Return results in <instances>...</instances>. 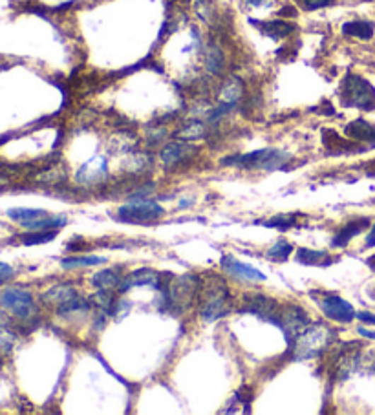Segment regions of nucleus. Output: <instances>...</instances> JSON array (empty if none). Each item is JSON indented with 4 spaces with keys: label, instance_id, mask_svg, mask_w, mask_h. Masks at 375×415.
I'll return each mask as SVG.
<instances>
[{
    "label": "nucleus",
    "instance_id": "1",
    "mask_svg": "<svg viewBox=\"0 0 375 415\" xmlns=\"http://www.w3.org/2000/svg\"><path fill=\"white\" fill-rule=\"evenodd\" d=\"M156 289L161 291L163 304L168 310L180 315L196 302V296L202 291V280L196 274H181L174 279L171 273H161Z\"/></svg>",
    "mask_w": 375,
    "mask_h": 415
},
{
    "label": "nucleus",
    "instance_id": "2",
    "mask_svg": "<svg viewBox=\"0 0 375 415\" xmlns=\"http://www.w3.org/2000/svg\"><path fill=\"white\" fill-rule=\"evenodd\" d=\"M331 342H333V332L326 324L315 322L311 326H306L295 339V342L289 344V348L293 349L295 361H308V358H315L324 353Z\"/></svg>",
    "mask_w": 375,
    "mask_h": 415
},
{
    "label": "nucleus",
    "instance_id": "3",
    "mask_svg": "<svg viewBox=\"0 0 375 415\" xmlns=\"http://www.w3.org/2000/svg\"><path fill=\"white\" fill-rule=\"evenodd\" d=\"M231 311V293L227 284L218 276H211L202 286V313L203 320L214 322L218 318L225 317Z\"/></svg>",
    "mask_w": 375,
    "mask_h": 415
},
{
    "label": "nucleus",
    "instance_id": "4",
    "mask_svg": "<svg viewBox=\"0 0 375 415\" xmlns=\"http://www.w3.org/2000/svg\"><path fill=\"white\" fill-rule=\"evenodd\" d=\"M339 98L340 103L350 108H359L364 112L375 110V88L364 77L355 74H348L342 79Z\"/></svg>",
    "mask_w": 375,
    "mask_h": 415
},
{
    "label": "nucleus",
    "instance_id": "5",
    "mask_svg": "<svg viewBox=\"0 0 375 415\" xmlns=\"http://www.w3.org/2000/svg\"><path fill=\"white\" fill-rule=\"evenodd\" d=\"M292 156L286 154L277 148H262V151L249 152L242 156H229L221 159V165H231L238 168H262V170H282L286 168V161H289Z\"/></svg>",
    "mask_w": 375,
    "mask_h": 415
},
{
    "label": "nucleus",
    "instance_id": "6",
    "mask_svg": "<svg viewBox=\"0 0 375 415\" xmlns=\"http://www.w3.org/2000/svg\"><path fill=\"white\" fill-rule=\"evenodd\" d=\"M42 302L55 308L59 315H70L75 313V311L88 310V300H84L83 296L77 293V289L68 286V284L52 287L50 291L42 295Z\"/></svg>",
    "mask_w": 375,
    "mask_h": 415
},
{
    "label": "nucleus",
    "instance_id": "7",
    "mask_svg": "<svg viewBox=\"0 0 375 415\" xmlns=\"http://www.w3.org/2000/svg\"><path fill=\"white\" fill-rule=\"evenodd\" d=\"M8 218L30 230L61 229L68 223L64 216H52V214L40 211V209H9Z\"/></svg>",
    "mask_w": 375,
    "mask_h": 415
},
{
    "label": "nucleus",
    "instance_id": "8",
    "mask_svg": "<svg viewBox=\"0 0 375 415\" xmlns=\"http://www.w3.org/2000/svg\"><path fill=\"white\" fill-rule=\"evenodd\" d=\"M163 214V207L152 199H132L117 211V218L123 221H130V223H149V221L161 218Z\"/></svg>",
    "mask_w": 375,
    "mask_h": 415
},
{
    "label": "nucleus",
    "instance_id": "9",
    "mask_svg": "<svg viewBox=\"0 0 375 415\" xmlns=\"http://www.w3.org/2000/svg\"><path fill=\"white\" fill-rule=\"evenodd\" d=\"M275 326L280 327L284 335H286L287 342L293 344L296 337L300 335V332L308 326V313H306L300 305L287 304L284 305V308H280V311H278Z\"/></svg>",
    "mask_w": 375,
    "mask_h": 415
},
{
    "label": "nucleus",
    "instance_id": "10",
    "mask_svg": "<svg viewBox=\"0 0 375 415\" xmlns=\"http://www.w3.org/2000/svg\"><path fill=\"white\" fill-rule=\"evenodd\" d=\"M0 304H2V308H6V310H9L13 315H17L18 318H30L31 315L35 313L33 296L26 289H21V287L4 289L2 295H0Z\"/></svg>",
    "mask_w": 375,
    "mask_h": 415
},
{
    "label": "nucleus",
    "instance_id": "11",
    "mask_svg": "<svg viewBox=\"0 0 375 415\" xmlns=\"http://www.w3.org/2000/svg\"><path fill=\"white\" fill-rule=\"evenodd\" d=\"M317 298V296H313ZM318 308L323 310V313L328 318L335 320V322H352L355 318V310L350 302H346L345 298H340L337 295H331V293H321V298H317Z\"/></svg>",
    "mask_w": 375,
    "mask_h": 415
},
{
    "label": "nucleus",
    "instance_id": "12",
    "mask_svg": "<svg viewBox=\"0 0 375 415\" xmlns=\"http://www.w3.org/2000/svg\"><path fill=\"white\" fill-rule=\"evenodd\" d=\"M243 98V83L238 77H231L224 83L220 90V103H218V108L211 114L209 119L217 121L218 117H221L224 114H227L229 110H233L234 106L238 105Z\"/></svg>",
    "mask_w": 375,
    "mask_h": 415
},
{
    "label": "nucleus",
    "instance_id": "13",
    "mask_svg": "<svg viewBox=\"0 0 375 415\" xmlns=\"http://www.w3.org/2000/svg\"><path fill=\"white\" fill-rule=\"evenodd\" d=\"M242 311H248V313H253L256 315V317H260L262 320H267V322H277V317H278V311H280V308H278L277 302L273 300V298H270V296L265 295H249L246 296V305H243Z\"/></svg>",
    "mask_w": 375,
    "mask_h": 415
},
{
    "label": "nucleus",
    "instance_id": "14",
    "mask_svg": "<svg viewBox=\"0 0 375 415\" xmlns=\"http://www.w3.org/2000/svg\"><path fill=\"white\" fill-rule=\"evenodd\" d=\"M198 154V148L192 145H183V143H168L161 151V161L167 168H178L181 165H187L192 159V156Z\"/></svg>",
    "mask_w": 375,
    "mask_h": 415
},
{
    "label": "nucleus",
    "instance_id": "15",
    "mask_svg": "<svg viewBox=\"0 0 375 415\" xmlns=\"http://www.w3.org/2000/svg\"><path fill=\"white\" fill-rule=\"evenodd\" d=\"M220 264L221 269L227 274H231V276H234V279L249 280V282H264L265 280V274L262 271H258L253 265L242 264V262H238L233 257H224Z\"/></svg>",
    "mask_w": 375,
    "mask_h": 415
},
{
    "label": "nucleus",
    "instance_id": "16",
    "mask_svg": "<svg viewBox=\"0 0 375 415\" xmlns=\"http://www.w3.org/2000/svg\"><path fill=\"white\" fill-rule=\"evenodd\" d=\"M77 182L83 185H92V183L103 182L106 177V159L101 156H96L90 161L83 165L77 173Z\"/></svg>",
    "mask_w": 375,
    "mask_h": 415
},
{
    "label": "nucleus",
    "instance_id": "17",
    "mask_svg": "<svg viewBox=\"0 0 375 415\" xmlns=\"http://www.w3.org/2000/svg\"><path fill=\"white\" fill-rule=\"evenodd\" d=\"M159 274L158 271L149 269V267H143V269H137L134 273H128L127 276L123 279V284L120 287V293L128 291V289H132V287L137 286H152L158 287L159 282Z\"/></svg>",
    "mask_w": 375,
    "mask_h": 415
},
{
    "label": "nucleus",
    "instance_id": "18",
    "mask_svg": "<svg viewBox=\"0 0 375 415\" xmlns=\"http://www.w3.org/2000/svg\"><path fill=\"white\" fill-rule=\"evenodd\" d=\"M323 143L331 154H348V152L368 151V146H357L352 141H345V139H340L339 134L328 129L323 132Z\"/></svg>",
    "mask_w": 375,
    "mask_h": 415
},
{
    "label": "nucleus",
    "instance_id": "19",
    "mask_svg": "<svg viewBox=\"0 0 375 415\" xmlns=\"http://www.w3.org/2000/svg\"><path fill=\"white\" fill-rule=\"evenodd\" d=\"M368 226H370V220H368V218H357V220H352L335 234V238H333L331 245H333V247H346V245H348V243L357 236V234H361L362 230L367 229Z\"/></svg>",
    "mask_w": 375,
    "mask_h": 415
},
{
    "label": "nucleus",
    "instance_id": "20",
    "mask_svg": "<svg viewBox=\"0 0 375 415\" xmlns=\"http://www.w3.org/2000/svg\"><path fill=\"white\" fill-rule=\"evenodd\" d=\"M346 136L353 141L370 143L371 148H375V127L364 119H355L345 129Z\"/></svg>",
    "mask_w": 375,
    "mask_h": 415
},
{
    "label": "nucleus",
    "instance_id": "21",
    "mask_svg": "<svg viewBox=\"0 0 375 415\" xmlns=\"http://www.w3.org/2000/svg\"><path fill=\"white\" fill-rule=\"evenodd\" d=\"M264 35L271 37L273 40L286 39L293 33L295 26L292 23H284V21H270V23H258V21H251Z\"/></svg>",
    "mask_w": 375,
    "mask_h": 415
},
{
    "label": "nucleus",
    "instance_id": "22",
    "mask_svg": "<svg viewBox=\"0 0 375 415\" xmlns=\"http://www.w3.org/2000/svg\"><path fill=\"white\" fill-rule=\"evenodd\" d=\"M359 364V349H345L335 361V373L339 379H346Z\"/></svg>",
    "mask_w": 375,
    "mask_h": 415
},
{
    "label": "nucleus",
    "instance_id": "23",
    "mask_svg": "<svg viewBox=\"0 0 375 415\" xmlns=\"http://www.w3.org/2000/svg\"><path fill=\"white\" fill-rule=\"evenodd\" d=\"M123 279L125 276L117 274V271L115 269H105L93 274L92 284L98 287V289H110V291L117 289V291H120L121 284H123Z\"/></svg>",
    "mask_w": 375,
    "mask_h": 415
},
{
    "label": "nucleus",
    "instance_id": "24",
    "mask_svg": "<svg viewBox=\"0 0 375 415\" xmlns=\"http://www.w3.org/2000/svg\"><path fill=\"white\" fill-rule=\"evenodd\" d=\"M374 24L367 23V21H352L342 26V33L350 37H357L362 40H370L374 37Z\"/></svg>",
    "mask_w": 375,
    "mask_h": 415
},
{
    "label": "nucleus",
    "instance_id": "25",
    "mask_svg": "<svg viewBox=\"0 0 375 415\" xmlns=\"http://www.w3.org/2000/svg\"><path fill=\"white\" fill-rule=\"evenodd\" d=\"M296 262L306 265H328L333 262V258L326 251H311V249H299L296 251Z\"/></svg>",
    "mask_w": 375,
    "mask_h": 415
},
{
    "label": "nucleus",
    "instance_id": "26",
    "mask_svg": "<svg viewBox=\"0 0 375 415\" xmlns=\"http://www.w3.org/2000/svg\"><path fill=\"white\" fill-rule=\"evenodd\" d=\"M57 229H39V230H30V233H24L21 236V242L24 245H42V243L52 242L55 236H57Z\"/></svg>",
    "mask_w": 375,
    "mask_h": 415
},
{
    "label": "nucleus",
    "instance_id": "27",
    "mask_svg": "<svg viewBox=\"0 0 375 415\" xmlns=\"http://www.w3.org/2000/svg\"><path fill=\"white\" fill-rule=\"evenodd\" d=\"M207 129H205V124L202 121H189L185 127H181L174 136L178 139H183V141H196V139H202L205 136Z\"/></svg>",
    "mask_w": 375,
    "mask_h": 415
},
{
    "label": "nucleus",
    "instance_id": "28",
    "mask_svg": "<svg viewBox=\"0 0 375 415\" xmlns=\"http://www.w3.org/2000/svg\"><path fill=\"white\" fill-rule=\"evenodd\" d=\"M92 302L98 305L99 310L105 311V313H117V304H115L114 291H110V289H99V291L92 296Z\"/></svg>",
    "mask_w": 375,
    "mask_h": 415
},
{
    "label": "nucleus",
    "instance_id": "29",
    "mask_svg": "<svg viewBox=\"0 0 375 415\" xmlns=\"http://www.w3.org/2000/svg\"><path fill=\"white\" fill-rule=\"evenodd\" d=\"M105 258L101 257H70L61 262L64 269H75V267H92V265H101Z\"/></svg>",
    "mask_w": 375,
    "mask_h": 415
},
{
    "label": "nucleus",
    "instance_id": "30",
    "mask_svg": "<svg viewBox=\"0 0 375 415\" xmlns=\"http://www.w3.org/2000/svg\"><path fill=\"white\" fill-rule=\"evenodd\" d=\"M205 64H207V68L212 71V74H221V71H224L225 59H224V55H221V52L218 46H211V48L207 49V55H205Z\"/></svg>",
    "mask_w": 375,
    "mask_h": 415
},
{
    "label": "nucleus",
    "instance_id": "31",
    "mask_svg": "<svg viewBox=\"0 0 375 415\" xmlns=\"http://www.w3.org/2000/svg\"><path fill=\"white\" fill-rule=\"evenodd\" d=\"M292 252H293L292 243L280 240V242H277L275 245H271V249L267 251V258L273 262H286Z\"/></svg>",
    "mask_w": 375,
    "mask_h": 415
},
{
    "label": "nucleus",
    "instance_id": "32",
    "mask_svg": "<svg viewBox=\"0 0 375 415\" xmlns=\"http://www.w3.org/2000/svg\"><path fill=\"white\" fill-rule=\"evenodd\" d=\"M296 214H278V216H273L270 221H264L265 227H275L278 230H287L289 227L296 226Z\"/></svg>",
    "mask_w": 375,
    "mask_h": 415
},
{
    "label": "nucleus",
    "instance_id": "33",
    "mask_svg": "<svg viewBox=\"0 0 375 415\" xmlns=\"http://www.w3.org/2000/svg\"><path fill=\"white\" fill-rule=\"evenodd\" d=\"M300 6H302V9H306V11H315V9H321V8H328V6H331L335 0H296Z\"/></svg>",
    "mask_w": 375,
    "mask_h": 415
},
{
    "label": "nucleus",
    "instance_id": "34",
    "mask_svg": "<svg viewBox=\"0 0 375 415\" xmlns=\"http://www.w3.org/2000/svg\"><path fill=\"white\" fill-rule=\"evenodd\" d=\"M13 276H15L13 267H9V265L4 264V262H0V286H4L6 282L13 280Z\"/></svg>",
    "mask_w": 375,
    "mask_h": 415
},
{
    "label": "nucleus",
    "instance_id": "35",
    "mask_svg": "<svg viewBox=\"0 0 375 415\" xmlns=\"http://www.w3.org/2000/svg\"><path fill=\"white\" fill-rule=\"evenodd\" d=\"M355 318H359V320L364 324H371V326H375V315L374 313H368V311H359V313L355 315Z\"/></svg>",
    "mask_w": 375,
    "mask_h": 415
},
{
    "label": "nucleus",
    "instance_id": "36",
    "mask_svg": "<svg viewBox=\"0 0 375 415\" xmlns=\"http://www.w3.org/2000/svg\"><path fill=\"white\" fill-rule=\"evenodd\" d=\"M364 247H375V223H374V226H371L370 233H368V236H367V245H364Z\"/></svg>",
    "mask_w": 375,
    "mask_h": 415
},
{
    "label": "nucleus",
    "instance_id": "37",
    "mask_svg": "<svg viewBox=\"0 0 375 415\" xmlns=\"http://www.w3.org/2000/svg\"><path fill=\"white\" fill-rule=\"evenodd\" d=\"M280 15L282 17H296V9L295 8H289V6H286V8L280 11Z\"/></svg>",
    "mask_w": 375,
    "mask_h": 415
},
{
    "label": "nucleus",
    "instance_id": "38",
    "mask_svg": "<svg viewBox=\"0 0 375 415\" xmlns=\"http://www.w3.org/2000/svg\"><path fill=\"white\" fill-rule=\"evenodd\" d=\"M359 333H361L362 337H368V339H375V333L368 332V329H364V327H359Z\"/></svg>",
    "mask_w": 375,
    "mask_h": 415
},
{
    "label": "nucleus",
    "instance_id": "39",
    "mask_svg": "<svg viewBox=\"0 0 375 415\" xmlns=\"http://www.w3.org/2000/svg\"><path fill=\"white\" fill-rule=\"evenodd\" d=\"M367 167H368V174H370V176H375V161L368 163Z\"/></svg>",
    "mask_w": 375,
    "mask_h": 415
},
{
    "label": "nucleus",
    "instance_id": "40",
    "mask_svg": "<svg viewBox=\"0 0 375 415\" xmlns=\"http://www.w3.org/2000/svg\"><path fill=\"white\" fill-rule=\"evenodd\" d=\"M368 264L371 265V269H375V257H371L370 260H368Z\"/></svg>",
    "mask_w": 375,
    "mask_h": 415
},
{
    "label": "nucleus",
    "instance_id": "41",
    "mask_svg": "<svg viewBox=\"0 0 375 415\" xmlns=\"http://www.w3.org/2000/svg\"><path fill=\"white\" fill-rule=\"evenodd\" d=\"M181 2H183V4H189L190 0H181Z\"/></svg>",
    "mask_w": 375,
    "mask_h": 415
},
{
    "label": "nucleus",
    "instance_id": "42",
    "mask_svg": "<svg viewBox=\"0 0 375 415\" xmlns=\"http://www.w3.org/2000/svg\"><path fill=\"white\" fill-rule=\"evenodd\" d=\"M367 2H370V0H367Z\"/></svg>",
    "mask_w": 375,
    "mask_h": 415
}]
</instances>
